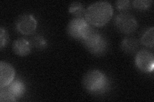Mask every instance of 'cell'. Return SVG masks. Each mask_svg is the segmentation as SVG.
Instances as JSON below:
<instances>
[{
	"label": "cell",
	"instance_id": "cell-10",
	"mask_svg": "<svg viewBox=\"0 0 154 102\" xmlns=\"http://www.w3.org/2000/svg\"><path fill=\"white\" fill-rule=\"evenodd\" d=\"M139 47V42L136 38L133 37H126L121 43L122 49L128 54H132L137 51Z\"/></svg>",
	"mask_w": 154,
	"mask_h": 102
},
{
	"label": "cell",
	"instance_id": "cell-9",
	"mask_svg": "<svg viewBox=\"0 0 154 102\" xmlns=\"http://www.w3.org/2000/svg\"><path fill=\"white\" fill-rule=\"evenodd\" d=\"M31 45L28 40L24 38H19L12 43V51L19 56H26L31 52Z\"/></svg>",
	"mask_w": 154,
	"mask_h": 102
},
{
	"label": "cell",
	"instance_id": "cell-15",
	"mask_svg": "<svg viewBox=\"0 0 154 102\" xmlns=\"http://www.w3.org/2000/svg\"><path fill=\"white\" fill-rule=\"evenodd\" d=\"M153 3L152 0H135L132 1V5L137 10H146L150 8Z\"/></svg>",
	"mask_w": 154,
	"mask_h": 102
},
{
	"label": "cell",
	"instance_id": "cell-17",
	"mask_svg": "<svg viewBox=\"0 0 154 102\" xmlns=\"http://www.w3.org/2000/svg\"><path fill=\"white\" fill-rule=\"evenodd\" d=\"M33 45L38 48H43L46 47L47 42L45 38L41 35H36L33 38Z\"/></svg>",
	"mask_w": 154,
	"mask_h": 102
},
{
	"label": "cell",
	"instance_id": "cell-5",
	"mask_svg": "<svg viewBox=\"0 0 154 102\" xmlns=\"http://www.w3.org/2000/svg\"><path fill=\"white\" fill-rule=\"evenodd\" d=\"M115 25L119 31L124 34H131L136 30L137 22L136 19L127 12L119 13L115 18Z\"/></svg>",
	"mask_w": 154,
	"mask_h": 102
},
{
	"label": "cell",
	"instance_id": "cell-8",
	"mask_svg": "<svg viewBox=\"0 0 154 102\" xmlns=\"http://www.w3.org/2000/svg\"><path fill=\"white\" fill-rule=\"evenodd\" d=\"M16 71L10 63L0 62V89L7 87L14 80Z\"/></svg>",
	"mask_w": 154,
	"mask_h": 102
},
{
	"label": "cell",
	"instance_id": "cell-6",
	"mask_svg": "<svg viewBox=\"0 0 154 102\" xmlns=\"http://www.w3.org/2000/svg\"><path fill=\"white\" fill-rule=\"evenodd\" d=\"M16 27L18 32L23 35H31L36 30L37 21L32 14L23 13L17 18Z\"/></svg>",
	"mask_w": 154,
	"mask_h": 102
},
{
	"label": "cell",
	"instance_id": "cell-11",
	"mask_svg": "<svg viewBox=\"0 0 154 102\" xmlns=\"http://www.w3.org/2000/svg\"><path fill=\"white\" fill-rule=\"evenodd\" d=\"M8 91L16 98H20L25 91V86L21 80H16L12 81L7 86Z\"/></svg>",
	"mask_w": 154,
	"mask_h": 102
},
{
	"label": "cell",
	"instance_id": "cell-1",
	"mask_svg": "<svg viewBox=\"0 0 154 102\" xmlns=\"http://www.w3.org/2000/svg\"><path fill=\"white\" fill-rule=\"evenodd\" d=\"M113 13L111 4L100 1L91 4L85 10L84 19L91 26L102 27L112 19Z\"/></svg>",
	"mask_w": 154,
	"mask_h": 102
},
{
	"label": "cell",
	"instance_id": "cell-7",
	"mask_svg": "<svg viewBox=\"0 0 154 102\" xmlns=\"http://www.w3.org/2000/svg\"><path fill=\"white\" fill-rule=\"evenodd\" d=\"M136 65L141 71L153 72L154 69L153 54L146 49H141L137 52L135 58Z\"/></svg>",
	"mask_w": 154,
	"mask_h": 102
},
{
	"label": "cell",
	"instance_id": "cell-18",
	"mask_svg": "<svg viewBox=\"0 0 154 102\" xmlns=\"http://www.w3.org/2000/svg\"><path fill=\"white\" fill-rule=\"evenodd\" d=\"M131 2L128 0H120L116 1V7L119 10H127L131 8Z\"/></svg>",
	"mask_w": 154,
	"mask_h": 102
},
{
	"label": "cell",
	"instance_id": "cell-12",
	"mask_svg": "<svg viewBox=\"0 0 154 102\" xmlns=\"http://www.w3.org/2000/svg\"><path fill=\"white\" fill-rule=\"evenodd\" d=\"M68 10L70 13L76 18H84L85 9L80 2L75 1L71 3Z\"/></svg>",
	"mask_w": 154,
	"mask_h": 102
},
{
	"label": "cell",
	"instance_id": "cell-2",
	"mask_svg": "<svg viewBox=\"0 0 154 102\" xmlns=\"http://www.w3.org/2000/svg\"><path fill=\"white\" fill-rule=\"evenodd\" d=\"M82 84L84 88L90 93H102L108 86V79L102 71L91 70L84 75Z\"/></svg>",
	"mask_w": 154,
	"mask_h": 102
},
{
	"label": "cell",
	"instance_id": "cell-16",
	"mask_svg": "<svg viewBox=\"0 0 154 102\" xmlns=\"http://www.w3.org/2000/svg\"><path fill=\"white\" fill-rule=\"evenodd\" d=\"M9 41V36L7 31L3 27L0 28V48L6 47Z\"/></svg>",
	"mask_w": 154,
	"mask_h": 102
},
{
	"label": "cell",
	"instance_id": "cell-13",
	"mask_svg": "<svg viewBox=\"0 0 154 102\" xmlns=\"http://www.w3.org/2000/svg\"><path fill=\"white\" fill-rule=\"evenodd\" d=\"M141 43L144 46L153 48L154 45V28L151 27L144 33L141 38Z\"/></svg>",
	"mask_w": 154,
	"mask_h": 102
},
{
	"label": "cell",
	"instance_id": "cell-3",
	"mask_svg": "<svg viewBox=\"0 0 154 102\" xmlns=\"http://www.w3.org/2000/svg\"><path fill=\"white\" fill-rule=\"evenodd\" d=\"M80 41L87 49L94 55L101 56L107 50V42L105 38L93 27Z\"/></svg>",
	"mask_w": 154,
	"mask_h": 102
},
{
	"label": "cell",
	"instance_id": "cell-4",
	"mask_svg": "<svg viewBox=\"0 0 154 102\" xmlns=\"http://www.w3.org/2000/svg\"><path fill=\"white\" fill-rule=\"evenodd\" d=\"M91 27L84 18L75 17L67 24V32L70 36L80 41L88 33Z\"/></svg>",
	"mask_w": 154,
	"mask_h": 102
},
{
	"label": "cell",
	"instance_id": "cell-14",
	"mask_svg": "<svg viewBox=\"0 0 154 102\" xmlns=\"http://www.w3.org/2000/svg\"><path fill=\"white\" fill-rule=\"evenodd\" d=\"M0 101L2 102H12L17 101V99L10 93L6 87H4L1 88L0 91Z\"/></svg>",
	"mask_w": 154,
	"mask_h": 102
}]
</instances>
